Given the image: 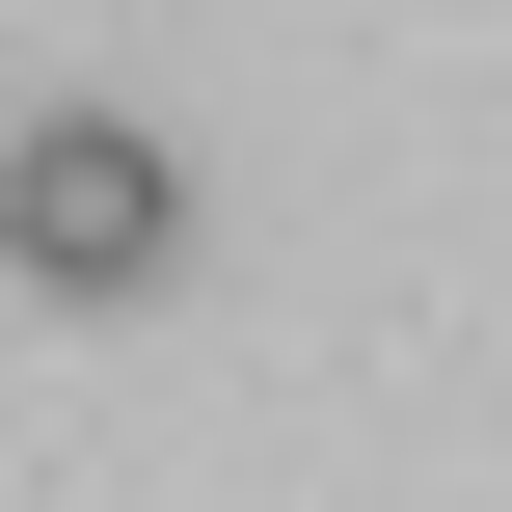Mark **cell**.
<instances>
[{"mask_svg":"<svg viewBox=\"0 0 512 512\" xmlns=\"http://www.w3.org/2000/svg\"><path fill=\"white\" fill-rule=\"evenodd\" d=\"M0 243H27V270H54V297H135V270H162V243H189V162H162V135H135V108H54V135H27V162H0Z\"/></svg>","mask_w":512,"mask_h":512,"instance_id":"1","label":"cell"}]
</instances>
